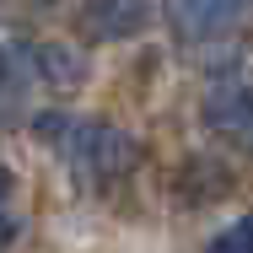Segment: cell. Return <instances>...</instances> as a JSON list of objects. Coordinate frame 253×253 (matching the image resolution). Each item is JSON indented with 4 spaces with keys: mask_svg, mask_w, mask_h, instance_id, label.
Returning a JSON list of instances; mask_svg holds the SVG:
<instances>
[{
    "mask_svg": "<svg viewBox=\"0 0 253 253\" xmlns=\"http://www.w3.org/2000/svg\"><path fill=\"white\" fill-rule=\"evenodd\" d=\"M33 129L59 146V156L76 167L81 183H113V178H124V172L135 167V156H140V146H135L124 129H113V124H102V119H59V113H43Z\"/></svg>",
    "mask_w": 253,
    "mask_h": 253,
    "instance_id": "cell-1",
    "label": "cell"
},
{
    "mask_svg": "<svg viewBox=\"0 0 253 253\" xmlns=\"http://www.w3.org/2000/svg\"><path fill=\"white\" fill-rule=\"evenodd\" d=\"M253 11V0H167V22L178 38L189 43H210V38H226L232 27H243Z\"/></svg>",
    "mask_w": 253,
    "mask_h": 253,
    "instance_id": "cell-2",
    "label": "cell"
},
{
    "mask_svg": "<svg viewBox=\"0 0 253 253\" xmlns=\"http://www.w3.org/2000/svg\"><path fill=\"white\" fill-rule=\"evenodd\" d=\"M146 22H151V0H86L92 38H135Z\"/></svg>",
    "mask_w": 253,
    "mask_h": 253,
    "instance_id": "cell-3",
    "label": "cell"
},
{
    "mask_svg": "<svg viewBox=\"0 0 253 253\" xmlns=\"http://www.w3.org/2000/svg\"><path fill=\"white\" fill-rule=\"evenodd\" d=\"M205 124L253 140V86H215L205 97Z\"/></svg>",
    "mask_w": 253,
    "mask_h": 253,
    "instance_id": "cell-4",
    "label": "cell"
},
{
    "mask_svg": "<svg viewBox=\"0 0 253 253\" xmlns=\"http://www.w3.org/2000/svg\"><path fill=\"white\" fill-rule=\"evenodd\" d=\"M33 76H43L49 86L70 92V86H81L86 59H81L76 49H65V43H43V49H33Z\"/></svg>",
    "mask_w": 253,
    "mask_h": 253,
    "instance_id": "cell-5",
    "label": "cell"
},
{
    "mask_svg": "<svg viewBox=\"0 0 253 253\" xmlns=\"http://www.w3.org/2000/svg\"><path fill=\"white\" fill-rule=\"evenodd\" d=\"M205 253H253V215H243V221H232L226 232H215Z\"/></svg>",
    "mask_w": 253,
    "mask_h": 253,
    "instance_id": "cell-6",
    "label": "cell"
},
{
    "mask_svg": "<svg viewBox=\"0 0 253 253\" xmlns=\"http://www.w3.org/2000/svg\"><path fill=\"white\" fill-rule=\"evenodd\" d=\"M11 189H16V178H11V167L0 162V210H5V200H11Z\"/></svg>",
    "mask_w": 253,
    "mask_h": 253,
    "instance_id": "cell-7",
    "label": "cell"
}]
</instances>
